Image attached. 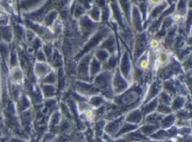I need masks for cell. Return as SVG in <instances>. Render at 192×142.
<instances>
[{
  "label": "cell",
  "instance_id": "obj_34",
  "mask_svg": "<svg viewBox=\"0 0 192 142\" xmlns=\"http://www.w3.org/2000/svg\"><path fill=\"white\" fill-rule=\"evenodd\" d=\"M184 44V39L183 37H178L175 43V47H180Z\"/></svg>",
  "mask_w": 192,
  "mask_h": 142
},
{
  "label": "cell",
  "instance_id": "obj_5",
  "mask_svg": "<svg viewBox=\"0 0 192 142\" xmlns=\"http://www.w3.org/2000/svg\"><path fill=\"white\" fill-rule=\"evenodd\" d=\"M146 45V37L145 34H143L139 36L137 39V43L135 45V50L134 56L137 59L144 50Z\"/></svg>",
  "mask_w": 192,
  "mask_h": 142
},
{
  "label": "cell",
  "instance_id": "obj_2",
  "mask_svg": "<svg viewBox=\"0 0 192 142\" xmlns=\"http://www.w3.org/2000/svg\"><path fill=\"white\" fill-rule=\"evenodd\" d=\"M141 90L139 87H134L130 90L127 91L121 98V102L126 106H129L134 103L138 100Z\"/></svg>",
  "mask_w": 192,
  "mask_h": 142
},
{
  "label": "cell",
  "instance_id": "obj_19",
  "mask_svg": "<svg viewBox=\"0 0 192 142\" xmlns=\"http://www.w3.org/2000/svg\"><path fill=\"white\" fill-rule=\"evenodd\" d=\"M122 120V119L121 118L118 120L115 121L113 122H112L111 123V124H109V125L107 126V129L108 130H109V131H113V130H115L117 129V128L118 127V126L120 125V122H121V121Z\"/></svg>",
  "mask_w": 192,
  "mask_h": 142
},
{
  "label": "cell",
  "instance_id": "obj_28",
  "mask_svg": "<svg viewBox=\"0 0 192 142\" xmlns=\"http://www.w3.org/2000/svg\"><path fill=\"white\" fill-rule=\"evenodd\" d=\"M102 99L100 97L95 96V97L93 98L91 100V103L93 105L95 106H98L102 103Z\"/></svg>",
  "mask_w": 192,
  "mask_h": 142
},
{
  "label": "cell",
  "instance_id": "obj_29",
  "mask_svg": "<svg viewBox=\"0 0 192 142\" xmlns=\"http://www.w3.org/2000/svg\"><path fill=\"white\" fill-rule=\"evenodd\" d=\"M109 12L108 8H104L102 10V21H107L109 17Z\"/></svg>",
  "mask_w": 192,
  "mask_h": 142
},
{
  "label": "cell",
  "instance_id": "obj_4",
  "mask_svg": "<svg viewBox=\"0 0 192 142\" xmlns=\"http://www.w3.org/2000/svg\"><path fill=\"white\" fill-rule=\"evenodd\" d=\"M179 65L176 62H174L171 65H169L166 68L163 69L160 74V77L163 79L167 78L170 77L174 73H178L179 71Z\"/></svg>",
  "mask_w": 192,
  "mask_h": 142
},
{
  "label": "cell",
  "instance_id": "obj_10",
  "mask_svg": "<svg viewBox=\"0 0 192 142\" xmlns=\"http://www.w3.org/2000/svg\"><path fill=\"white\" fill-rule=\"evenodd\" d=\"M160 89H161V84H160V82L159 81H156V82H154L153 84L152 85V86H151V87L150 89L148 96V98L146 99L145 103L146 102H148L151 98H152L156 95L157 94L159 91L160 90Z\"/></svg>",
  "mask_w": 192,
  "mask_h": 142
},
{
  "label": "cell",
  "instance_id": "obj_3",
  "mask_svg": "<svg viewBox=\"0 0 192 142\" xmlns=\"http://www.w3.org/2000/svg\"><path fill=\"white\" fill-rule=\"evenodd\" d=\"M111 74L108 72H104L99 75L95 80L96 86L102 89H107L111 82Z\"/></svg>",
  "mask_w": 192,
  "mask_h": 142
},
{
  "label": "cell",
  "instance_id": "obj_21",
  "mask_svg": "<svg viewBox=\"0 0 192 142\" xmlns=\"http://www.w3.org/2000/svg\"><path fill=\"white\" fill-rule=\"evenodd\" d=\"M156 106H157V100H154L153 102H152V103L149 104L147 106H146V107L144 108V111L145 112V113H148V112L153 111L154 109L156 107Z\"/></svg>",
  "mask_w": 192,
  "mask_h": 142
},
{
  "label": "cell",
  "instance_id": "obj_25",
  "mask_svg": "<svg viewBox=\"0 0 192 142\" xmlns=\"http://www.w3.org/2000/svg\"><path fill=\"white\" fill-rule=\"evenodd\" d=\"M165 86V88L169 91V93H170L171 95H175L176 89L174 86V85L171 82H166Z\"/></svg>",
  "mask_w": 192,
  "mask_h": 142
},
{
  "label": "cell",
  "instance_id": "obj_14",
  "mask_svg": "<svg viewBox=\"0 0 192 142\" xmlns=\"http://www.w3.org/2000/svg\"><path fill=\"white\" fill-rule=\"evenodd\" d=\"M115 39L113 37H110L102 45V47H105L110 52H113L115 49Z\"/></svg>",
  "mask_w": 192,
  "mask_h": 142
},
{
  "label": "cell",
  "instance_id": "obj_22",
  "mask_svg": "<svg viewBox=\"0 0 192 142\" xmlns=\"http://www.w3.org/2000/svg\"><path fill=\"white\" fill-rule=\"evenodd\" d=\"M90 15L91 16V17L94 19L95 21H98L99 19V16H100V11H99V9L95 7L94 9H93L90 13Z\"/></svg>",
  "mask_w": 192,
  "mask_h": 142
},
{
  "label": "cell",
  "instance_id": "obj_35",
  "mask_svg": "<svg viewBox=\"0 0 192 142\" xmlns=\"http://www.w3.org/2000/svg\"><path fill=\"white\" fill-rule=\"evenodd\" d=\"M154 129H155V127L150 126H146V127L143 128V130L146 133H150L153 131Z\"/></svg>",
  "mask_w": 192,
  "mask_h": 142
},
{
  "label": "cell",
  "instance_id": "obj_32",
  "mask_svg": "<svg viewBox=\"0 0 192 142\" xmlns=\"http://www.w3.org/2000/svg\"><path fill=\"white\" fill-rule=\"evenodd\" d=\"M178 10L181 13H184L185 11V4L183 1H180L178 5Z\"/></svg>",
  "mask_w": 192,
  "mask_h": 142
},
{
  "label": "cell",
  "instance_id": "obj_38",
  "mask_svg": "<svg viewBox=\"0 0 192 142\" xmlns=\"http://www.w3.org/2000/svg\"><path fill=\"white\" fill-rule=\"evenodd\" d=\"M140 9H141L142 13H143V15H144V18H145L146 11V5H145V3H143V4H142L140 5Z\"/></svg>",
  "mask_w": 192,
  "mask_h": 142
},
{
  "label": "cell",
  "instance_id": "obj_31",
  "mask_svg": "<svg viewBox=\"0 0 192 142\" xmlns=\"http://www.w3.org/2000/svg\"><path fill=\"white\" fill-rule=\"evenodd\" d=\"M116 62H117V59L115 57H112L111 58V59L109 61V63H108V67L110 68H114L115 66L116 65Z\"/></svg>",
  "mask_w": 192,
  "mask_h": 142
},
{
  "label": "cell",
  "instance_id": "obj_33",
  "mask_svg": "<svg viewBox=\"0 0 192 142\" xmlns=\"http://www.w3.org/2000/svg\"><path fill=\"white\" fill-rule=\"evenodd\" d=\"M158 110L159 111L163 112V113H168V112H170V109L166 107V106H163V105L159 106Z\"/></svg>",
  "mask_w": 192,
  "mask_h": 142
},
{
  "label": "cell",
  "instance_id": "obj_40",
  "mask_svg": "<svg viewBox=\"0 0 192 142\" xmlns=\"http://www.w3.org/2000/svg\"><path fill=\"white\" fill-rule=\"evenodd\" d=\"M83 12H84L83 9H82L81 7H79L76 10V15L78 16V15H81V14H82Z\"/></svg>",
  "mask_w": 192,
  "mask_h": 142
},
{
  "label": "cell",
  "instance_id": "obj_36",
  "mask_svg": "<svg viewBox=\"0 0 192 142\" xmlns=\"http://www.w3.org/2000/svg\"><path fill=\"white\" fill-rule=\"evenodd\" d=\"M135 127V126L134 125H131V124L125 125V126H124V128H122V129L121 130V132L124 133V132H125L126 131H128V130H130L134 129Z\"/></svg>",
  "mask_w": 192,
  "mask_h": 142
},
{
  "label": "cell",
  "instance_id": "obj_12",
  "mask_svg": "<svg viewBox=\"0 0 192 142\" xmlns=\"http://www.w3.org/2000/svg\"><path fill=\"white\" fill-rule=\"evenodd\" d=\"M79 85L82 90L86 93H88V94L95 93L98 92V90H97L95 87H94L93 86L90 85L86 84L80 83Z\"/></svg>",
  "mask_w": 192,
  "mask_h": 142
},
{
  "label": "cell",
  "instance_id": "obj_27",
  "mask_svg": "<svg viewBox=\"0 0 192 142\" xmlns=\"http://www.w3.org/2000/svg\"><path fill=\"white\" fill-rule=\"evenodd\" d=\"M96 56L100 60H105L108 57V53L105 51H99L96 53Z\"/></svg>",
  "mask_w": 192,
  "mask_h": 142
},
{
  "label": "cell",
  "instance_id": "obj_17",
  "mask_svg": "<svg viewBox=\"0 0 192 142\" xmlns=\"http://www.w3.org/2000/svg\"><path fill=\"white\" fill-rule=\"evenodd\" d=\"M171 23H172V19L170 17H168V18L166 19V20L165 21L164 23L162 26V30H161V32L157 35L158 37H162L163 36L165 35L166 28L171 25Z\"/></svg>",
  "mask_w": 192,
  "mask_h": 142
},
{
  "label": "cell",
  "instance_id": "obj_20",
  "mask_svg": "<svg viewBox=\"0 0 192 142\" xmlns=\"http://www.w3.org/2000/svg\"><path fill=\"white\" fill-rule=\"evenodd\" d=\"M174 120H175V118L173 117V116H169L167 117L163 121L162 125L164 127H168L174 122Z\"/></svg>",
  "mask_w": 192,
  "mask_h": 142
},
{
  "label": "cell",
  "instance_id": "obj_15",
  "mask_svg": "<svg viewBox=\"0 0 192 142\" xmlns=\"http://www.w3.org/2000/svg\"><path fill=\"white\" fill-rule=\"evenodd\" d=\"M112 6L113 10L115 17L120 24L121 26H123L122 21V18H121V13H120V10H119L118 6L115 4H113L112 5Z\"/></svg>",
  "mask_w": 192,
  "mask_h": 142
},
{
  "label": "cell",
  "instance_id": "obj_11",
  "mask_svg": "<svg viewBox=\"0 0 192 142\" xmlns=\"http://www.w3.org/2000/svg\"><path fill=\"white\" fill-rule=\"evenodd\" d=\"M133 22L137 30L141 31L142 27H141V19H140V16L137 7H134L133 9Z\"/></svg>",
  "mask_w": 192,
  "mask_h": 142
},
{
  "label": "cell",
  "instance_id": "obj_7",
  "mask_svg": "<svg viewBox=\"0 0 192 142\" xmlns=\"http://www.w3.org/2000/svg\"><path fill=\"white\" fill-rule=\"evenodd\" d=\"M90 56H86L81 61L79 66V74L83 79L88 78V65L90 60Z\"/></svg>",
  "mask_w": 192,
  "mask_h": 142
},
{
  "label": "cell",
  "instance_id": "obj_16",
  "mask_svg": "<svg viewBox=\"0 0 192 142\" xmlns=\"http://www.w3.org/2000/svg\"><path fill=\"white\" fill-rule=\"evenodd\" d=\"M100 69V65L96 59H94L91 65V76H94L98 72Z\"/></svg>",
  "mask_w": 192,
  "mask_h": 142
},
{
  "label": "cell",
  "instance_id": "obj_24",
  "mask_svg": "<svg viewBox=\"0 0 192 142\" xmlns=\"http://www.w3.org/2000/svg\"><path fill=\"white\" fill-rule=\"evenodd\" d=\"M166 6V4H163L161 5L160 6H159L158 7H157L156 9H154L153 10V11L152 12V17H156L157 16V15L159 14V13H161V12L162 11V10L163 9H165Z\"/></svg>",
  "mask_w": 192,
  "mask_h": 142
},
{
  "label": "cell",
  "instance_id": "obj_1",
  "mask_svg": "<svg viewBox=\"0 0 192 142\" xmlns=\"http://www.w3.org/2000/svg\"><path fill=\"white\" fill-rule=\"evenodd\" d=\"M108 32V30L107 28H105L102 30L99 31L98 33L95 35L94 37L90 39L89 42L86 45L83 50L82 51L80 54H79L77 58H80L84 54H85L86 52L89 51L90 49H91L92 48L96 46L99 43L102 39V38L107 35Z\"/></svg>",
  "mask_w": 192,
  "mask_h": 142
},
{
  "label": "cell",
  "instance_id": "obj_8",
  "mask_svg": "<svg viewBox=\"0 0 192 142\" xmlns=\"http://www.w3.org/2000/svg\"><path fill=\"white\" fill-rule=\"evenodd\" d=\"M81 24L83 32L86 35H89L94 27V24L87 16L82 17Z\"/></svg>",
  "mask_w": 192,
  "mask_h": 142
},
{
  "label": "cell",
  "instance_id": "obj_9",
  "mask_svg": "<svg viewBox=\"0 0 192 142\" xmlns=\"http://www.w3.org/2000/svg\"><path fill=\"white\" fill-rule=\"evenodd\" d=\"M130 68V62L128 59V54L127 52H125L122 59L121 69L122 71V72L126 77H127L128 76Z\"/></svg>",
  "mask_w": 192,
  "mask_h": 142
},
{
  "label": "cell",
  "instance_id": "obj_18",
  "mask_svg": "<svg viewBox=\"0 0 192 142\" xmlns=\"http://www.w3.org/2000/svg\"><path fill=\"white\" fill-rule=\"evenodd\" d=\"M184 103V100L183 98H181V97H178L175 99L174 104H173V106H172V108L174 109H179L183 106Z\"/></svg>",
  "mask_w": 192,
  "mask_h": 142
},
{
  "label": "cell",
  "instance_id": "obj_6",
  "mask_svg": "<svg viewBox=\"0 0 192 142\" xmlns=\"http://www.w3.org/2000/svg\"><path fill=\"white\" fill-rule=\"evenodd\" d=\"M114 86L115 91L117 93H120L123 91L127 87V84L126 82L120 76L118 70L115 74V77L114 80Z\"/></svg>",
  "mask_w": 192,
  "mask_h": 142
},
{
  "label": "cell",
  "instance_id": "obj_42",
  "mask_svg": "<svg viewBox=\"0 0 192 142\" xmlns=\"http://www.w3.org/2000/svg\"><path fill=\"white\" fill-rule=\"evenodd\" d=\"M99 4L100 6H104L105 5V2L104 1H98Z\"/></svg>",
  "mask_w": 192,
  "mask_h": 142
},
{
  "label": "cell",
  "instance_id": "obj_23",
  "mask_svg": "<svg viewBox=\"0 0 192 142\" xmlns=\"http://www.w3.org/2000/svg\"><path fill=\"white\" fill-rule=\"evenodd\" d=\"M175 30H172L170 31V32L168 33V36L167 37L166 39V43L167 45H170L172 42L173 41V39H174V37L175 36Z\"/></svg>",
  "mask_w": 192,
  "mask_h": 142
},
{
  "label": "cell",
  "instance_id": "obj_43",
  "mask_svg": "<svg viewBox=\"0 0 192 142\" xmlns=\"http://www.w3.org/2000/svg\"><path fill=\"white\" fill-rule=\"evenodd\" d=\"M11 142H19V141H17V140H13V141H11Z\"/></svg>",
  "mask_w": 192,
  "mask_h": 142
},
{
  "label": "cell",
  "instance_id": "obj_37",
  "mask_svg": "<svg viewBox=\"0 0 192 142\" xmlns=\"http://www.w3.org/2000/svg\"><path fill=\"white\" fill-rule=\"evenodd\" d=\"M158 118H159V116H157V115H155V114H154V115H152L148 117L147 120H148V121H150V122H156V121L158 120Z\"/></svg>",
  "mask_w": 192,
  "mask_h": 142
},
{
  "label": "cell",
  "instance_id": "obj_13",
  "mask_svg": "<svg viewBox=\"0 0 192 142\" xmlns=\"http://www.w3.org/2000/svg\"><path fill=\"white\" fill-rule=\"evenodd\" d=\"M127 120L131 122H137L141 120V114L139 111H135L128 115Z\"/></svg>",
  "mask_w": 192,
  "mask_h": 142
},
{
  "label": "cell",
  "instance_id": "obj_30",
  "mask_svg": "<svg viewBox=\"0 0 192 142\" xmlns=\"http://www.w3.org/2000/svg\"><path fill=\"white\" fill-rule=\"evenodd\" d=\"M161 99L165 103L167 104H169L170 103V101H171V99L170 98V97L165 93H162L161 95Z\"/></svg>",
  "mask_w": 192,
  "mask_h": 142
},
{
  "label": "cell",
  "instance_id": "obj_26",
  "mask_svg": "<svg viewBox=\"0 0 192 142\" xmlns=\"http://www.w3.org/2000/svg\"><path fill=\"white\" fill-rule=\"evenodd\" d=\"M121 4L122 5V7L124 10V11H125V13L126 14L127 17H129V9H130V6H129V2L128 1H120Z\"/></svg>",
  "mask_w": 192,
  "mask_h": 142
},
{
  "label": "cell",
  "instance_id": "obj_39",
  "mask_svg": "<svg viewBox=\"0 0 192 142\" xmlns=\"http://www.w3.org/2000/svg\"><path fill=\"white\" fill-rule=\"evenodd\" d=\"M188 23H187V26H188V28H189V27L191 26V23H192V12L190 11L189 13V16L188 17Z\"/></svg>",
  "mask_w": 192,
  "mask_h": 142
},
{
  "label": "cell",
  "instance_id": "obj_41",
  "mask_svg": "<svg viewBox=\"0 0 192 142\" xmlns=\"http://www.w3.org/2000/svg\"><path fill=\"white\" fill-rule=\"evenodd\" d=\"M68 140L69 139L67 137H61L59 140V142H67Z\"/></svg>",
  "mask_w": 192,
  "mask_h": 142
}]
</instances>
